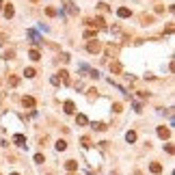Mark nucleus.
I'll return each mask as SVG.
<instances>
[{
	"mask_svg": "<svg viewBox=\"0 0 175 175\" xmlns=\"http://www.w3.org/2000/svg\"><path fill=\"white\" fill-rule=\"evenodd\" d=\"M0 9H2V0H0Z\"/></svg>",
	"mask_w": 175,
	"mask_h": 175,
	"instance_id": "32",
	"label": "nucleus"
},
{
	"mask_svg": "<svg viewBox=\"0 0 175 175\" xmlns=\"http://www.w3.org/2000/svg\"><path fill=\"white\" fill-rule=\"evenodd\" d=\"M13 143L18 145V147H26V136L24 134H15L13 136Z\"/></svg>",
	"mask_w": 175,
	"mask_h": 175,
	"instance_id": "6",
	"label": "nucleus"
},
{
	"mask_svg": "<svg viewBox=\"0 0 175 175\" xmlns=\"http://www.w3.org/2000/svg\"><path fill=\"white\" fill-rule=\"evenodd\" d=\"M93 130H97V132H104V130H106V123H102V121L93 123Z\"/></svg>",
	"mask_w": 175,
	"mask_h": 175,
	"instance_id": "17",
	"label": "nucleus"
},
{
	"mask_svg": "<svg viewBox=\"0 0 175 175\" xmlns=\"http://www.w3.org/2000/svg\"><path fill=\"white\" fill-rule=\"evenodd\" d=\"M11 175H20V173H11Z\"/></svg>",
	"mask_w": 175,
	"mask_h": 175,
	"instance_id": "33",
	"label": "nucleus"
},
{
	"mask_svg": "<svg viewBox=\"0 0 175 175\" xmlns=\"http://www.w3.org/2000/svg\"><path fill=\"white\" fill-rule=\"evenodd\" d=\"M149 171L154 173V175H158V173L162 171V164H160V162H151V164H149Z\"/></svg>",
	"mask_w": 175,
	"mask_h": 175,
	"instance_id": "10",
	"label": "nucleus"
},
{
	"mask_svg": "<svg viewBox=\"0 0 175 175\" xmlns=\"http://www.w3.org/2000/svg\"><path fill=\"white\" fill-rule=\"evenodd\" d=\"M22 104H24V108H35V97L24 95V97H22Z\"/></svg>",
	"mask_w": 175,
	"mask_h": 175,
	"instance_id": "4",
	"label": "nucleus"
},
{
	"mask_svg": "<svg viewBox=\"0 0 175 175\" xmlns=\"http://www.w3.org/2000/svg\"><path fill=\"white\" fill-rule=\"evenodd\" d=\"M28 56H30V61H41V54H39V50H35V48L28 52Z\"/></svg>",
	"mask_w": 175,
	"mask_h": 175,
	"instance_id": "13",
	"label": "nucleus"
},
{
	"mask_svg": "<svg viewBox=\"0 0 175 175\" xmlns=\"http://www.w3.org/2000/svg\"><path fill=\"white\" fill-rule=\"evenodd\" d=\"M158 136H160V138H169V136H171V130L162 125V128H158Z\"/></svg>",
	"mask_w": 175,
	"mask_h": 175,
	"instance_id": "9",
	"label": "nucleus"
},
{
	"mask_svg": "<svg viewBox=\"0 0 175 175\" xmlns=\"http://www.w3.org/2000/svg\"><path fill=\"white\" fill-rule=\"evenodd\" d=\"M50 82H52L54 86H58V84H61V80H58V76H52V78H50Z\"/></svg>",
	"mask_w": 175,
	"mask_h": 175,
	"instance_id": "28",
	"label": "nucleus"
},
{
	"mask_svg": "<svg viewBox=\"0 0 175 175\" xmlns=\"http://www.w3.org/2000/svg\"><path fill=\"white\" fill-rule=\"evenodd\" d=\"M95 35H97L95 30H86V32H84V37H86V39H95Z\"/></svg>",
	"mask_w": 175,
	"mask_h": 175,
	"instance_id": "25",
	"label": "nucleus"
},
{
	"mask_svg": "<svg viewBox=\"0 0 175 175\" xmlns=\"http://www.w3.org/2000/svg\"><path fill=\"white\" fill-rule=\"evenodd\" d=\"M125 141H128V143H134V141H136V132H134V130H130V132L125 134Z\"/></svg>",
	"mask_w": 175,
	"mask_h": 175,
	"instance_id": "16",
	"label": "nucleus"
},
{
	"mask_svg": "<svg viewBox=\"0 0 175 175\" xmlns=\"http://www.w3.org/2000/svg\"><path fill=\"white\" fill-rule=\"evenodd\" d=\"M4 41H7V35H4V32H0V46H2Z\"/></svg>",
	"mask_w": 175,
	"mask_h": 175,
	"instance_id": "31",
	"label": "nucleus"
},
{
	"mask_svg": "<svg viewBox=\"0 0 175 175\" xmlns=\"http://www.w3.org/2000/svg\"><path fill=\"white\" fill-rule=\"evenodd\" d=\"M26 35H28V37H30V39H32V43H35V46H39V43H41V37H39V35H37V32H35V30H26Z\"/></svg>",
	"mask_w": 175,
	"mask_h": 175,
	"instance_id": "7",
	"label": "nucleus"
},
{
	"mask_svg": "<svg viewBox=\"0 0 175 175\" xmlns=\"http://www.w3.org/2000/svg\"><path fill=\"white\" fill-rule=\"evenodd\" d=\"M58 76H61V78H58V80H63V82H65V84H69V74H67V72H65V69H63V72H61V74H58Z\"/></svg>",
	"mask_w": 175,
	"mask_h": 175,
	"instance_id": "20",
	"label": "nucleus"
},
{
	"mask_svg": "<svg viewBox=\"0 0 175 175\" xmlns=\"http://www.w3.org/2000/svg\"><path fill=\"white\" fill-rule=\"evenodd\" d=\"M76 123H78V125H86V123H89V119H86L84 115H76Z\"/></svg>",
	"mask_w": 175,
	"mask_h": 175,
	"instance_id": "14",
	"label": "nucleus"
},
{
	"mask_svg": "<svg viewBox=\"0 0 175 175\" xmlns=\"http://www.w3.org/2000/svg\"><path fill=\"white\" fill-rule=\"evenodd\" d=\"M121 110H123L121 104H112V112H121Z\"/></svg>",
	"mask_w": 175,
	"mask_h": 175,
	"instance_id": "27",
	"label": "nucleus"
},
{
	"mask_svg": "<svg viewBox=\"0 0 175 175\" xmlns=\"http://www.w3.org/2000/svg\"><path fill=\"white\" fill-rule=\"evenodd\" d=\"M9 84L11 86H18L20 84V78H18V76H9Z\"/></svg>",
	"mask_w": 175,
	"mask_h": 175,
	"instance_id": "21",
	"label": "nucleus"
},
{
	"mask_svg": "<svg viewBox=\"0 0 175 175\" xmlns=\"http://www.w3.org/2000/svg\"><path fill=\"white\" fill-rule=\"evenodd\" d=\"M69 175H74V173H69Z\"/></svg>",
	"mask_w": 175,
	"mask_h": 175,
	"instance_id": "34",
	"label": "nucleus"
},
{
	"mask_svg": "<svg viewBox=\"0 0 175 175\" xmlns=\"http://www.w3.org/2000/svg\"><path fill=\"white\" fill-rule=\"evenodd\" d=\"M110 72L112 74H119V72H121V65H119V63H110Z\"/></svg>",
	"mask_w": 175,
	"mask_h": 175,
	"instance_id": "22",
	"label": "nucleus"
},
{
	"mask_svg": "<svg viewBox=\"0 0 175 175\" xmlns=\"http://www.w3.org/2000/svg\"><path fill=\"white\" fill-rule=\"evenodd\" d=\"M102 50V43L97 41V39H93V41H89L86 43V52H91V54H97Z\"/></svg>",
	"mask_w": 175,
	"mask_h": 175,
	"instance_id": "1",
	"label": "nucleus"
},
{
	"mask_svg": "<svg viewBox=\"0 0 175 175\" xmlns=\"http://www.w3.org/2000/svg\"><path fill=\"white\" fill-rule=\"evenodd\" d=\"M35 74H37L35 67H26V69H24V76H26V78H35Z\"/></svg>",
	"mask_w": 175,
	"mask_h": 175,
	"instance_id": "15",
	"label": "nucleus"
},
{
	"mask_svg": "<svg viewBox=\"0 0 175 175\" xmlns=\"http://www.w3.org/2000/svg\"><path fill=\"white\" fill-rule=\"evenodd\" d=\"M46 15L54 18V15H58V11H56V9H52V7H48V9H46Z\"/></svg>",
	"mask_w": 175,
	"mask_h": 175,
	"instance_id": "23",
	"label": "nucleus"
},
{
	"mask_svg": "<svg viewBox=\"0 0 175 175\" xmlns=\"http://www.w3.org/2000/svg\"><path fill=\"white\" fill-rule=\"evenodd\" d=\"M63 4H65V9H67L72 15H76V13H78V7H76V4L72 2V0H63Z\"/></svg>",
	"mask_w": 175,
	"mask_h": 175,
	"instance_id": "3",
	"label": "nucleus"
},
{
	"mask_svg": "<svg viewBox=\"0 0 175 175\" xmlns=\"http://www.w3.org/2000/svg\"><path fill=\"white\" fill-rule=\"evenodd\" d=\"M35 162H37V164H41V162H46V158H43V154H35Z\"/></svg>",
	"mask_w": 175,
	"mask_h": 175,
	"instance_id": "24",
	"label": "nucleus"
},
{
	"mask_svg": "<svg viewBox=\"0 0 175 175\" xmlns=\"http://www.w3.org/2000/svg\"><path fill=\"white\" fill-rule=\"evenodd\" d=\"M86 26H95V28H106L104 18H95V20H86Z\"/></svg>",
	"mask_w": 175,
	"mask_h": 175,
	"instance_id": "2",
	"label": "nucleus"
},
{
	"mask_svg": "<svg viewBox=\"0 0 175 175\" xmlns=\"http://www.w3.org/2000/svg\"><path fill=\"white\" fill-rule=\"evenodd\" d=\"M117 15H119V18H130V15H132V11H130L128 7H121V9L117 11Z\"/></svg>",
	"mask_w": 175,
	"mask_h": 175,
	"instance_id": "12",
	"label": "nucleus"
},
{
	"mask_svg": "<svg viewBox=\"0 0 175 175\" xmlns=\"http://www.w3.org/2000/svg\"><path fill=\"white\" fill-rule=\"evenodd\" d=\"M143 22H145V24H151V22H154V18H149V15H143Z\"/></svg>",
	"mask_w": 175,
	"mask_h": 175,
	"instance_id": "30",
	"label": "nucleus"
},
{
	"mask_svg": "<svg viewBox=\"0 0 175 175\" xmlns=\"http://www.w3.org/2000/svg\"><path fill=\"white\" fill-rule=\"evenodd\" d=\"M65 169H67L69 173L78 171V162H76V160H67V162H65Z\"/></svg>",
	"mask_w": 175,
	"mask_h": 175,
	"instance_id": "8",
	"label": "nucleus"
},
{
	"mask_svg": "<svg viewBox=\"0 0 175 175\" xmlns=\"http://www.w3.org/2000/svg\"><path fill=\"white\" fill-rule=\"evenodd\" d=\"M13 15H15V9H13V4H7V7H4V18H13Z\"/></svg>",
	"mask_w": 175,
	"mask_h": 175,
	"instance_id": "11",
	"label": "nucleus"
},
{
	"mask_svg": "<svg viewBox=\"0 0 175 175\" xmlns=\"http://www.w3.org/2000/svg\"><path fill=\"white\" fill-rule=\"evenodd\" d=\"M138 97H141V100H147V97H149V93H145V91H138Z\"/></svg>",
	"mask_w": 175,
	"mask_h": 175,
	"instance_id": "29",
	"label": "nucleus"
},
{
	"mask_svg": "<svg viewBox=\"0 0 175 175\" xmlns=\"http://www.w3.org/2000/svg\"><path fill=\"white\" fill-rule=\"evenodd\" d=\"M4 58H7V61H13V58H15V50H4Z\"/></svg>",
	"mask_w": 175,
	"mask_h": 175,
	"instance_id": "19",
	"label": "nucleus"
},
{
	"mask_svg": "<svg viewBox=\"0 0 175 175\" xmlns=\"http://www.w3.org/2000/svg\"><path fill=\"white\" fill-rule=\"evenodd\" d=\"M80 143H82V147H89L91 141H89V136H82V138H80Z\"/></svg>",
	"mask_w": 175,
	"mask_h": 175,
	"instance_id": "26",
	"label": "nucleus"
},
{
	"mask_svg": "<svg viewBox=\"0 0 175 175\" xmlns=\"http://www.w3.org/2000/svg\"><path fill=\"white\" fill-rule=\"evenodd\" d=\"M63 110L67 112V115H74V112H76V106H74V102H72V100H67V102L63 104Z\"/></svg>",
	"mask_w": 175,
	"mask_h": 175,
	"instance_id": "5",
	"label": "nucleus"
},
{
	"mask_svg": "<svg viewBox=\"0 0 175 175\" xmlns=\"http://www.w3.org/2000/svg\"><path fill=\"white\" fill-rule=\"evenodd\" d=\"M54 147H56L58 151H65V149H67V143H65V141H56V145H54Z\"/></svg>",
	"mask_w": 175,
	"mask_h": 175,
	"instance_id": "18",
	"label": "nucleus"
}]
</instances>
